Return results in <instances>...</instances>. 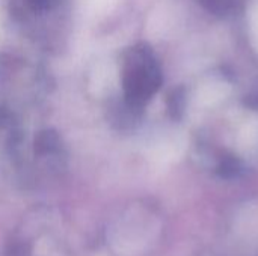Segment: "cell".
Listing matches in <instances>:
<instances>
[{
    "instance_id": "cell-1",
    "label": "cell",
    "mask_w": 258,
    "mask_h": 256,
    "mask_svg": "<svg viewBox=\"0 0 258 256\" xmlns=\"http://www.w3.org/2000/svg\"><path fill=\"white\" fill-rule=\"evenodd\" d=\"M121 81L125 104L135 110L142 109L160 89L162 69L147 44H136L125 51Z\"/></svg>"
},
{
    "instance_id": "cell-3",
    "label": "cell",
    "mask_w": 258,
    "mask_h": 256,
    "mask_svg": "<svg viewBox=\"0 0 258 256\" xmlns=\"http://www.w3.org/2000/svg\"><path fill=\"white\" fill-rule=\"evenodd\" d=\"M24 2L36 11H45L56 6L60 0H24Z\"/></svg>"
},
{
    "instance_id": "cell-2",
    "label": "cell",
    "mask_w": 258,
    "mask_h": 256,
    "mask_svg": "<svg viewBox=\"0 0 258 256\" xmlns=\"http://www.w3.org/2000/svg\"><path fill=\"white\" fill-rule=\"evenodd\" d=\"M60 151V137L53 130L41 131L35 139V152L38 157H54Z\"/></svg>"
}]
</instances>
